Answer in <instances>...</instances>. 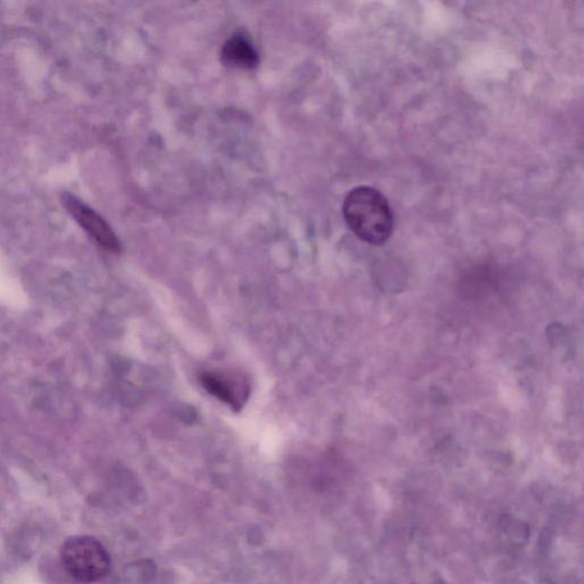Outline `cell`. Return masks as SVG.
<instances>
[{
	"mask_svg": "<svg viewBox=\"0 0 584 584\" xmlns=\"http://www.w3.org/2000/svg\"><path fill=\"white\" fill-rule=\"evenodd\" d=\"M343 214L350 230L373 245L385 244L394 230V215L383 194L371 186H357L345 198Z\"/></svg>",
	"mask_w": 584,
	"mask_h": 584,
	"instance_id": "cell-1",
	"label": "cell"
},
{
	"mask_svg": "<svg viewBox=\"0 0 584 584\" xmlns=\"http://www.w3.org/2000/svg\"><path fill=\"white\" fill-rule=\"evenodd\" d=\"M222 65L232 69L254 70L260 65V54L244 33L231 36L220 50Z\"/></svg>",
	"mask_w": 584,
	"mask_h": 584,
	"instance_id": "cell-5",
	"label": "cell"
},
{
	"mask_svg": "<svg viewBox=\"0 0 584 584\" xmlns=\"http://www.w3.org/2000/svg\"><path fill=\"white\" fill-rule=\"evenodd\" d=\"M61 562L68 574L81 583L98 582L111 569V558L105 547L88 536L68 539L61 549Z\"/></svg>",
	"mask_w": 584,
	"mask_h": 584,
	"instance_id": "cell-2",
	"label": "cell"
},
{
	"mask_svg": "<svg viewBox=\"0 0 584 584\" xmlns=\"http://www.w3.org/2000/svg\"><path fill=\"white\" fill-rule=\"evenodd\" d=\"M61 202L69 215L78 222L79 227L100 247L108 253L119 254L122 252V244L118 237L107 225L106 220L93 208L69 192L62 194Z\"/></svg>",
	"mask_w": 584,
	"mask_h": 584,
	"instance_id": "cell-3",
	"label": "cell"
},
{
	"mask_svg": "<svg viewBox=\"0 0 584 584\" xmlns=\"http://www.w3.org/2000/svg\"><path fill=\"white\" fill-rule=\"evenodd\" d=\"M199 381L210 396L236 412L243 409L250 396L248 379L237 371H205L199 376Z\"/></svg>",
	"mask_w": 584,
	"mask_h": 584,
	"instance_id": "cell-4",
	"label": "cell"
}]
</instances>
